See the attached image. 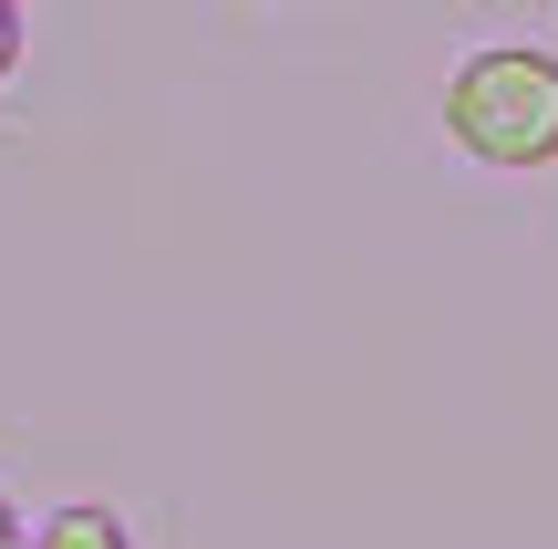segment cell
I'll return each mask as SVG.
<instances>
[{
    "label": "cell",
    "instance_id": "1",
    "mask_svg": "<svg viewBox=\"0 0 558 549\" xmlns=\"http://www.w3.org/2000/svg\"><path fill=\"white\" fill-rule=\"evenodd\" d=\"M435 115H445V145L465 166L538 177V166H558V52L548 41H476L445 73Z\"/></svg>",
    "mask_w": 558,
    "mask_h": 549
},
{
    "label": "cell",
    "instance_id": "2",
    "mask_svg": "<svg viewBox=\"0 0 558 549\" xmlns=\"http://www.w3.org/2000/svg\"><path fill=\"white\" fill-rule=\"evenodd\" d=\"M21 549H135V539H124V518H114V509H83V498H73V509H52Z\"/></svg>",
    "mask_w": 558,
    "mask_h": 549
},
{
    "label": "cell",
    "instance_id": "3",
    "mask_svg": "<svg viewBox=\"0 0 558 549\" xmlns=\"http://www.w3.org/2000/svg\"><path fill=\"white\" fill-rule=\"evenodd\" d=\"M21 73V0H0V83Z\"/></svg>",
    "mask_w": 558,
    "mask_h": 549
},
{
    "label": "cell",
    "instance_id": "4",
    "mask_svg": "<svg viewBox=\"0 0 558 549\" xmlns=\"http://www.w3.org/2000/svg\"><path fill=\"white\" fill-rule=\"evenodd\" d=\"M0 549H21V518H11V498H0Z\"/></svg>",
    "mask_w": 558,
    "mask_h": 549
}]
</instances>
